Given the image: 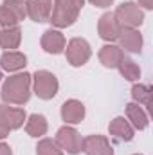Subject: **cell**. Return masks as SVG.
<instances>
[{"mask_svg": "<svg viewBox=\"0 0 153 155\" xmlns=\"http://www.w3.org/2000/svg\"><path fill=\"white\" fill-rule=\"evenodd\" d=\"M29 87H31V76L25 72L9 78L4 83L2 99L13 105H24L29 99Z\"/></svg>", "mask_w": 153, "mask_h": 155, "instance_id": "6da1fadb", "label": "cell"}, {"mask_svg": "<svg viewBox=\"0 0 153 155\" xmlns=\"http://www.w3.org/2000/svg\"><path fill=\"white\" fill-rule=\"evenodd\" d=\"M81 7H83V0H56L49 18L54 25L67 27V25L74 24Z\"/></svg>", "mask_w": 153, "mask_h": 155, "instance_id": "7a4b0ae2", "label": "cell"}, {"mask_svg": "<svg viewBox=\"0 0 153 155\" xmlns=\"http://www.w3.org/2000/svg\"><path fill=\"white\" fill-rule=\"evenodd\" d=\"M114 16L117 20V24L121 25V29H133L135 25H141L142 18H144L139 5H135L132 2H126L122 5H119V9L115 11Z\"/></svg>", "mask_w": 153, "mask_h": 155, "instance_id": "3957f363", "label": "cell"}, {"mask_svg": "<svg viewBox=\"0 0 153 155\" xmlns=\"http://www.w3.org/2000/svg\"><path fill=\"white\" fill-rule=\"evenodd\" d=\"M34 88H36L38 97L50 99L58 92V79L54 78V74H50L47 71H40L34 76Z\"/></svg>", "mask_w": 153, "mask_h": 155, "instance_id": "277c9868", "label": "cell"}, {"mask_svg": "<svg viewBox=\"0 0 153 155\" xmlns=\"http://www.w3.org/2000/svg\"><path fill=\"white\" fill-rule=\"evenodd\" d=\"M56 144H58L60 148L67 150L69 153H77V152H81L83 139H81V135L77 134L74 128L65 126V128H61V130L58 132V135H56Z\"/></svg>", "mask_w": 153, "mask_h": 155, "instance_id": "5b68a950", "label": "cell"}, {"mask_svg": "<svg viewBox=\"0 0 153 155\" xmlns=\"http://www.w3.org/2000/svg\"><path fill=\"white\" fill-rule=\"evenodd\" d=\"M67 58L74 67H79V65L86 63V60L90 58V45L85 40L74 38L67 47Z\"/></svg>", "mask_w": 153, "mask_h": 155, "instance_id": "8992f818", "label": "cell"}, {"mask_svg": "<svg viewBox=\"0 0 153 155\" xmlns=\"http://www.w3.org/2000/svg\"><path fill=\"white\" fill-rule=\"evenodd\" d=\"M81 150L86 155H114L112 146L108 144V141L101 135H90L86 139H83Z\"/></svg>", "mask_w": 153, "mask_h": 155, "instance_id": "52a82bcc", "label": "cell"}, {"mask_svg": "<svg viewBox=\"0 0 153 155\" xmlns=\"http://www.w3.org/2000/svg\"><path fill=\"white\" fill-rule=\"evenodd\" d=\"M50 5L52 0H29L25 4V9L34 22H45L50 16Z\"/></svg>", "mask_w": 153, "mask_h": 155, "instance_id": "ba28073f", "label": "cell"}, {"mask_svg": "<svg viewBox=\"0 0 153 155\" xmlns=\"http://www.w3.org/2000/svg\"><path fill=\"white\" fill-rule=\"evenodd\" d=\"M121 25L117 24V20H115L114 15H103L101 16V20H99V35H101V38L105 40H115L119 38V35H121Z\"/></svg>", "mask_w": 153, "mask_h": 155, "instance_id": "9c48e42d", "label": "cell"}, {"mask_svg": "<svg viewBox=\"0 0 153 155\" xmlns=\"http://www.w3.org/2000/svg\"><path fill=\"white\" fill-rule=\"evenodd\" d=\"M41 47L47 51V52H52V54H58L63 51L65 47V38L60 31H47L41 38Z\"/></svg>", "mask_w": 153, "mask_h": 155, "instance_id": "30bf717a", "label": "cell"}, {"mask_svg": "<svg viewBox=\"0 0 153 155\" xmlns=\"http://www.w3.org/2000/svg\"><path fill=\"white\" fill-rule=\"evenodd\" d=\"M121 43L126 51L130 52H141V47H142V36L139 35V31L135 29H122L121 35Z\"/></svg>", "mask_w": 153, "mask_h": 155, "instance_id": "8fae6325", "label": "cell"}, {"mask_svg": "<svg viewBox=\"0 0 153 155\" xmlns=\"http://www.w3.org/2000/svg\"><path fill=\"white\" fill-rule=\"evenodd\" d=\"M61 116H63V119L67 123H79L83 119V116H85V107L76 99H70V101H67L63 105Z\"/></svg>", "mask_w": 153, "mask_h": 155, "instance_id": "7c38bea8", "label": "cell"}, {"mask_svg": "<svg viewBox=\"0 0 153 155\" xmlns=\"http://www.w3.org/2000/svg\"><path fill=\"white\" fill-rule=\"evenodd\" d=\"M0 65L4 71H18V69H24L25 67V56L22 52H15V51H9V52H4L2 58H0Z\"/></svg>", "mask_w": 153, "mask_h": 155, "instance_id": "4fadbf2b", "label": "cell"}, {"mask_svg": "<svg viewBox=\"0 0 153 155\" xmlns=\"http://www.w3.org/2000/svg\"><path fill=\"white\" fill-rule=\"evenodd\" d=\"M110 134L121 141H132L133 139V128L124 121V117H115L110 123Z\"/></svg>", "mask_w": 153, "mask_h": 155, "instance_id": "5bb4252c", "label": "cell"}, {"mask_svg": "<svg viewBox=\"0 0 153 155\" xmlns=\"http://www.w3.org/2000/svg\"><path fill=\"white\" fill-rule=\"evenodd\" d=\"M0 114L7 121L11 130L20 128L24 124V119H25V112L22 108H11V107H5V105H0Z\"/></svg>", "mask_w": 153, "mask_h": 155, "instance_id": "9a60e30c", "label": "cell"}, {"mask_svg": "<svg viewBox=\"0 0 153 155\" xmlns=\"http://www.w3.org/2000/svg\"><path fill=\"white\" fill-rule=\"evenodd\" d=\"M121 58H122V51L115 45H106L99 52V60L103 61L105 67H117Z\"/></svg>", "mask_w": 153, "mask_h": 155, "instance_id": "2e32d148", "label": "cell"}, {"mask_svg": "<svg viewBox=\"0 0 153 155\" xmlns=\"http://www.w3.org/2000/svg\"><path fill=\"white\" fill-rule=\"evenodd\" d=\"M126 114H128L130 121L133 123L135 128L144 130V128L148 126V116L144 114V110H142L137 103H130V105L126 107Z\"/></svg>", "mask_w": 153, "mask_h": 155, "instance_id": "e0dca14e", "label": "cell"}, {"mask_svg": "<svg viewBox=\"0 0 153 155\" xmlns=\"http://www.w3.org/2000/svg\"><path fill=\"white\" fill-rule=\"evenodd\" d=\"M20 43V29L15 27H5L0 31V47L4 49H16Z\"/></svg>", "mask_w": 153, "mask_h": 155, "instance_id": "ac0fdd59", "label": "cell"}, {"mask_svg": "<svg viewBox=\"0 0 153 155\" xmlns=\"http://www.w3.org/2000/svg\"><path fill=\"white\" fill-rule=\"evenodd\" d=\"M27 134L33 135V137H40L47 132V123H45V117L38 116V114H33L27 121V126H25Z\"/></svg>", "mask_w": 153, "mask_h": 155, "instance_id": "d6986e66", "label": "cell"}, {"mask_svg": "<svg viewBox=\"0 0 153 155\" xmlns=\"http://www.w3.org/2000/svg\"><path fill=\"white\" fill-rule=\"evenodd\" d=\"M119 71H121V74L126 78V79H130V81H135V79H139L141 76V69L130 60V58H121V61H119Z\"/></svg>", "mask_w": 153, "mask_h": 155, "instance_id": "ffe728a7", "label": "cell"}, {"mask_svg": "<svg viewBox=\"0 0 153 155\" xmlns=\"http://www.w3.org/2000/svg\"><path fill=\"white\" fill-rule=\"evenodd\" d=\"M132 96H133V99L141 105H144V107H151V92H150V88L146 87V85H135L133 88H132Z\"/></svg>", "mask_w": 153, "mask_h": 155, "instance_id": "44dd1931", "label": "cell"}, {"mask_svg": "<svg viewBox=\"0 0 153 155\" xmlns=\"http://www.w3.org/2000/svg\"><path fill=\"white\" fill-rule=\"evenodd\" d=\"M4 5L13 13V16H15L16 20H24V18L27 16L25 4H24V2H20V0H5V2H4Z\"/></svg>", "mask_w": 153, "mask_h": 155, "instance_id": "7402d4cb", "label": "cell"}, {"mask_svg": "<svg viewBox=\"0 0 153 155\" xmlns=\"http://www.w3.org/2000/svg\"><path fill=\"white\" fill-rule=\"evenodd\" d=\"M36 152H38V155H63L61 150H60V146L54 141H49V139H45V141L40 143Z\"/></svg>", "mask_w": 153, "mask_h": 155, "instance_id": "603a6c76", "label": "cell"}, {"mask_svg": "<svg viewBox=\"0 0 153 155\" xmlns=\"http://www.w3.org/2000/svg\"><path fill=\"white\" fill-rule=\"evenodd\" d=\"M16 22H18V20L13 16V13L2 4V5H0V25H4V27H15Z\"/></svg>", "mask_w": 153, "mask_h": 155, "instance_id": "cb8c5ba5", "label": "cell"}, {"mask_svg": "<svg viewBox=\"0 0 153 155\" xmlns=\"http://www.w3.org/2000/svg\"><path fill=\"white\" fill-rule=\"evenodd\" d=\"M9 124H7V121L2 117V114H0V139H4V137H7L9 135Z\"/></svg>", "mask_w": 153, "mask_h": 155, "instance_id": "d4e9b609", "label": "cell"}, {"mask_svg": "<svg viewBox=\"0 0 153 155\" xmlns=\"http://www.w3.org/2000/svg\"><path fill=\"white\" fill-rule=\"evenodd\" d=\"M92 4H96L97 7H106V5H110L112 4V0H90Z\"/></svg>", "mask_w": 153, "mask_h": 155, "instance_id": "484cf974", "label": "cell"}, {"mask_svg": "<svg viewBox=\"0 0 153 155\" xmlns=\"http://www.w3.org/2000/svg\"><path fill=\"white\" fill-rule=\"evenodd\" d=\"M0 155H11V148L4 143H0Z\"/></svg>", "mask_w": 153, "mask_h": 155, "instance_id": "4316f807", "label": "cell"}, {"mask_svg": "<svg viewBox=\"0 0 153 155\" xmlns=\"http://www.w3.org/2000/svg\"><path fill=\"white\" fill-rule=\"evenodd\" d=\"M139 2H141L144 7H148V9H150V7L153 5V0H139Z\"/></svg>", "mask_w": 153, "mask_h": 155, "instance_id": "83f0119b", "label": "cell"}, {"mask_svg": "<svg viewBox=\"0 0 153 155\" xmlns=\"http://www.w3.org/2000/svg\"><path fill=\"white\" fill-rule=\"evenodd\" d=\"M0 79H2V72H0Z\"/></svg>", "mask_w": 153, "mask_h": 155, "instance_id": "f1b7e54d", "label": "cell"}]
</instances>
